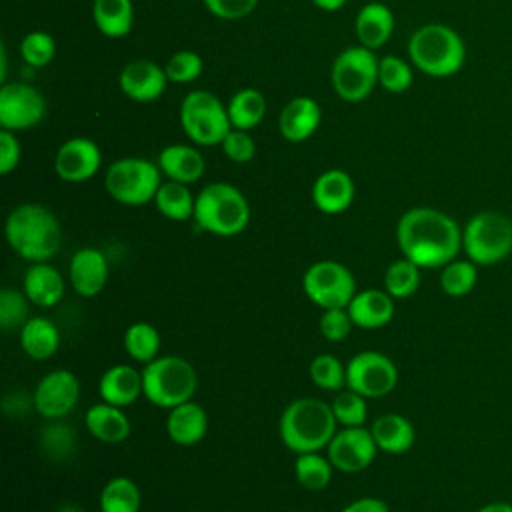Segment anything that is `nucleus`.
Returning a JSON list of instances; mask_svg holds the SVG:
<instances>
[{
    "label": "nucleus",
    "instance_id": "obj_39",
    "mask_svg": "<svg viewBox=\"0 0 512 512\" xmlns=\"http://www.w3.org/2000/svg\"><path fill=\"white\" fill-rule=\"evenodd\" d=\"M310 378L322 390H340L346 386V366L332 354H318L310 362Z\"/></svg>",
    "mask_w": 512,
    "mask_h": 512
},
{
    "label": "nucleus",
    "instance_id": "obj_17",
    "mask_svg": "<svg viewBox=\"0 0 512 512\" xmlns=\"http://www.w3.org/2000/svg\"><path fill=\"white\" fill-rule=\"evenodd\" d=\"M108 274L110 266L106 256L92 246L76 250L70 258L68 280L74 292L84 298L98 296L108 282Z\"/></svg>",
    "mask_w": 512,
    "mask_h": 512
},
{
    "label": "nucleus",
    "instance_id": "obj_4",
    "mask_svg": "<svg viewBox=\"0 0 512 512\" xmlns=\"http://www.w3.org/2000/svg\"><path fill=\"white\" fill-rule=\"evenodd\" d=\"M410 62L424 74L446 78L462 70L466 46L460 34L446 24H424L408 40Z\"/></svg>",
    "mask_w": 512,
    "mask_h": 512
},
{
    "label": "nucleus",
    "instance_id": "obj_25",
    "mask_svg": "<svg viewBox=\"0 0 512 512\" xmlns=\"http://www.w3.org/2000/svg\"><path fill=\"white\" fill-rule=\"evenodd\" d=\"M84 424L88 432L104 444H120L130 436V420L120 406L100 402L86 410Z\"/></svg>",
    "mask_w": 512,
    "mask_h": 512
},
{
    "label": "nucleus",
    "instance_id": "obj_50",
    "mask_svg": "<svg viewBox=\"0 0 512 512\" xmlns=\"http://www.w3.org/2000/svg\"><path fill=\"white\" fill-rule=\"evenodd\" d=\"M476 512H512V504L510 502H490Z\"/></svg>",
    "mask_w": 512,
    "mask_h": 512
},
{
    "label": "nucleus",
    "instance_id": "obj_19",
    "mask_svg": "<svg viewBox=\"0 0 512 512\" xmlns=\"http://www.w3.org/2000/svg\"><path fill=\"white\" fill-rule=\"evenodd\" d=\"M354 192L352 176L340 168H332L314 180L312 202L324 214H340L350 208Z\"/></svg>",
    "mask_w": 512,
    "mask_h": 512
},
{
    "label": "nucleus",
    "instance_id": "obj_20",
    "mask_svg": "<svg viewBox=\"0 0 512 512\" xmlns=\"http://www.w3.org/2000/svg\"><path fill=\"white\" fill-rule=\"evenodd\" d=\"M320 120V104L310 96H296L282 108L278 126L288 142H304L318 130Z\"/></svg>",
    "mask_w": 512,
    "mask_h": 512
},
{
    "label": "nucleus",
    "instance_id": "obj_30",
    "mask_svg": "<svg viewBox=\"0 0 512 512\" xmlns=\"http://www.w3.org/2000/svg\"><path fill=\"white\" fill-rule=\"evenodd\" d=\"M92 18L104 36L122 38L132 30V0H94Z\"/></svg>",
    "mask_w": 512,
    "mask_h": 512
},
{
    "label": "nucleus",
    "instance_id": "obj_5",
    "mask_svg": "<svg viewBox=\"0 0 512 512\" xmlns=\"http://www.w3.org/2000/svg\"><path fill=\"white\" fill-rule=\"evenodd\" d=\"M194 222L204 232L214 236H236L250 220V206L246 196L228 182H210L194 202Z\"/></svg>",
    "mask_w": 512,
    "mask_h": 512
},
{
    "label": "nucleus",
    "instance_id": "obj_18",
    "mask_svg": "<svg viewBox=\"0 0 512 512\" xmlns=\"http://www.w3.org/2000/svg\"><path fill=\"white\" fill-rule=\"evenodd\" d=\"M120 90L134 102H154L162 96L168 76L152 60H132L120 72Z\"/></svg>",
    "mask_w": 512,
    "mask_h": 512
},
{
    "label": "nucleus",
    "instance_id": "obj_48",
    "mask_svg": "<svg viewBox=\"0 0 512 512\" xmlns=\"http://www.w3.org/2000/svg\"><path fill=\"white\" fill-rule=\"evenodd\" d=\"M340 512H390V510L384 500L374 498V496H364V498H358V500L346 504Z\"/></svg>",
    "mask_w": 512,
    "mask_h": 512
},
{
    "label": "nucleus",
    "instance_id": "obj_9",
    "mask_svg": "<svg viewBox=\"0 0 512 512\" xmlns=\"http://www.w3.org/2000/svg\"><path fill=\"white\" fill-rule=\"evenodd\" d=\"M160 166L144 158H120L110 164L104 176L106 192L124 206L152 202L160 188Z\"/></svg>",
    "mask_w": 512,
    "mask_h": 512
},
{
    "label": "nucleus",
    "instance_id": "obj_47",
    "mask_svg": "<svg viewBox=\"0 0 512 512\" xmlns=\"http://www.w3.org/2000/svg\"><path fill=\"white\" fill-rule=\"evenodd\" d=\"M20 162V142L12 130H0V174H10Z\"/></svg>",
    "mask_w": 512,
    "mask_h": 512
},
{
    "label": "nucleus",
    "instance_id": "obj_31",
    "mask_svg": "<svg viewBox=\"0 0 512 512\" xmlns=\"http://www.w3.org/2000/svg\"><path fill=\"white\" fill-rule=\"evenodd\" d=\"M194 202H196V196H192V192L188 190V184H182L176 180L162 182L154 196V204L158 212L164 218L176 220V222H184L194 216Z\"/></svg>",
    "mask_w": 512,
    "mask_h": 512
},
{
    "label": "nucleus",
    "instance_id": "obj_12",
    "mask_svg": "<svg viewBox=\"0 0 512 512\" xmlns=\"http://www.w3.org/2000/svg\"><path fill=\"white\" fill-rule=\"evenodd\" d=\"M398 384L396 364L382 352L364 350L346 364V388L364 398H382Z\"/></svg>",
    "mask_w": 512,
    "mask_h": 512
},
{
    "label": "nucleus",
    "instance_id": "obj_16",
    "mask_svg": "<svg viewBox=\"0 0 512 512\" xmlns=\"http://www.w3.org/2000/svg\"><path fill=\"white\" fill-rule=\"evenodd\" d=\"M100 164L102 154L98 144L84 136L66 140L54 156V170L58 178L72 184L90 180L98 172Z\"/></svg>",
    "mask_w": 512,
    "mask_h": 512
},
{
    "label": "nucleus",
    "instance_id": "obj_3",
    "mask_svg": "<svg viewBox=\"0 0 512 512\" xmlns=\"http://www.w3.org/2000/svg\"><path fill=\"white\" fill-rule=\"evenodd\" d=\"M332 406L320 398H298L290 402L278 424L280 440L296 454L320 452L336 434Z\"/></svg>",
    "mask_w": 512,
    "mask_h": 512
},
{
    "label": "nucleus",
    "instance_id": "obj_26",
    "mask_svg": "<svg viewBox=\"0 0 512 512\" xmlns=\"http://www.w3.org/2000/svg\"><path fill=\"white\" fill-rule=\"evenodd\" d=\"M158 166L168 180L182 184H192L204 174L202 154L186 144H170L162 148L158 154Z\"/></svg>",
    "mask_w": 512,
    "mask_h": 512
},
{
    "label": "nucleus",
    "instance_id": "obj_2",
    "mask_svg": "<svg viewBox=\"0 0 512 512\" xmlns=\"http://www.w3.org/2000/svg\"><path fill=\"white\" fill-rule=\"evenodd\" d=\"M6 242L28 262H48L62 244V228L52 210L26 202L16 206L4 224Z\"/></svg>",
    "mask_w": 512,
    "mask_h": 512
},
{
    "label": "nucleus",
    "instance_id": "obj_37",
    "mask_svg": "<svg viewBox=\"0 0 512 512\" xmlns=\"http://www.w3.org/2000/svg\"><path fill=\"white\" fill-rule=\"evenodd\" d=\"M478 270L472 260H452L446 266H442L440 272V288L446 296L462 298L476 286Z\"/></svg>",
    "mask_w": 512,
    "mask_h": 512
},
{
    "label": "nucleus",
    "instance_id": "obj_40",
    "mask_svg": "<svg viewBox=\"0 0 512 512\" xmlns=\"http://www.w3.org/2000/svg\"><path fill=\"white\" fill-rule=\"evenodd\" d=\"M412 68L398 56H384L378 62V84L394 94H400L412 86Z\"/></svg>",
    "mask_w": 512,
    "mask_h": 512
},
{
    "label": "nucleus",
    "instance_id": "obj_45",
    "mask_svg": "<svg viewBox=\"0 0 512 512\" xmlns=\"http://www.w3.org/2000/svg\"><path fill=\"white\" fill-rule=\"evenodd\" d=\"M222 150L224 154L236 162V164H246L254 158L256 154V144H254V138L248 134V130H238V128H232L226 138L222 140Z\"/></svg>",
    "mask_w": 512,
    "mask_h": 512
},
{
    "label": "nucleus",
    "instance_id": "obj_38",
    "mask_svg": "<svg viewBox=\"0 0 512 512\" xmlns=\"http://www.w3.org/2000/svg\"><path fill=\"white\" fill-rule=\"evenodd\" d=\"M362 394L346 388L344 392H338L332 400V412L336 416V422L344 428L350 426H364L366 418H368V406Z\"/></svg>",
    "mask_w": 512,
    "mask_h": 512
},
{
    "label": "nucleus",
    "instance_id": "obj_21",
    "mask_svg": "<svg viewBox=\"0 0 512 512\" xmlns=\"http://www.w3.org/2000/svg\"><path fill=\"white\" fill-rule=\"evenodd\" d=\"M354 326L376 330L386 326L394 316V298L386 290L368 288L356 292L350 304L346 306Z\"/></svg>",
    "mask_w": 512,
    "mask_h": 512
},
{
    "label": "nucleus",
    "instance_id": "obj_1",
    "mask_svg": "<svg viewBox=\"0 0 512 512\" xmlns=\"http://www.w3.org/2000/svg\"><path fill=\"white\" fill-rule=\"evenodd\" d=\"M396 242L404 258L420 268H442L462 248V230L442 210L418 206L406 210L396 226Z\"/></svg>",
    "mask_w": 512,
    "mask_h": 512
},
{
    "label": "nucleus",
    "instance_id": "obj_32",
    "mask_svg": "<svg viewBox=\"0 0 512 512\" xmlns=\"http://www.w3.org/2000/svg\"><path fill=\"white\" fill-rule=\"evenodd\" d=\"M142 494L128 476L108 480L100 492V512H140Z\"/></svg>",
    "mask_w": 512,
    "mask_h": 512
},
{
    "label": "nucleus",
    "instance_id": "obj_42",
    "mask_svg": "<svg viewBox=\"0 0 512 512\" xmlns=\"http://www.w3.org/2000/svg\"><path fill=\"white\" fill-rule=\"evenodd\" d=\"M28 296L14 288L0 290V326L4 332L22 328L28 320Z\"/></svg>",
    "mask_w": 512,
    "mask_h": 512
},
{
    "label": "nucleus",
    "instance_id": "obj_34",
    "mask_svg": "<svg viewBox=\"0 0 512 512\" xmlns=\"http://www.w3.org/2000/svg\"><path fill=\"white\" fill-rule=\"evenodd\" d=\"M124 350L144 366L160 356V332L148 322H134L124 332Z\"/></svg>",
    "mask_w": 512,
    "mask_h": 512
},
{
    "label": "nucleus",
    "instance_id": "obj_28",
    "mask_svg": "<svg viewBox=\"0 0 512 512\" xmlns=\"http://www.w3.org/2000/svg\"><path fill=\"white\" fill-rule=\"evenodd\" d=\"M370 432L376 440L378 450H382L386 454H402V452L410 450L416 440V430H414L412 422L400 414L378 416L372 422Z\"/></svg>",
    "mask_w": 512,
    "mask_h": 512
},
{
    "label": "nucleus",
    "instance_id": "obj_36",
    "mask_svg": "<svg viewBox=\"0 0 512 512\" xmlns=\"http://www.w3.org/2000/svg\"><path fill=\"white\" fill-rule=\"evenodd\" d=\"M420 270V266H416L412 260L404 256L394 260L384 272V290L394 300L410 298L420 286Z\"/></svg>",
    "mask_w": 512,
    "mask_h": 512
},
{
    "label": "nucleus",
    "instance_id": "obj_33",
    "mask_svg": "<svg viewBox=\"0 0 512 512\" xmlns=\"http://www.w3.org/2000/svg\"><path fill=\"white\" fill-rule=\"evenodd\" d=\"M226 108H228L232 128L250 130L262 122L266 114V100L262 92L254 88H244L230 98Z\"/></svg>",
    "mask_w": 512,
    "mask_h": 512
},
{
    "label": "nucleus",
    "instance_id": "obj_51",
    "mask_svg": "<svg viewBox=\"0 0 512 512\" xmlns=\"http://www.w3.org/2000/svg\"><path fill=\"white\" fill-rule=\"evenodd\" d=\"M196 512H202V510H196Z\"/></svg>",
    "mask_w": 512,
    "mask_h": 512
},
{
    "label": "nucleus",
    "instance_id": "obj_14",
    "mask_svg": "<svg viewBox=\"0 0 512 512\" xmlns=\"http://www.w3.org/2000/svg\"><path fill=\"white\" fill-rule=\"evenodd\" d=\"M378 446L372 432L364 426L338 430L326 446V456L338 472L354 474L366 470L376 458Z\"/></svg>",
    "mask_w": 512,
    "mask_h": 512
},
{
    "label": "nucleus",
    "instance_id": "obj_15",
    "mask_svg": "<svg viewBox=\"0 0 512 512\" xmlns=\"http://www.w3.org/2000/svg\"><path fill=\"white\" fill-rule=\"evenodd\" d=\"M80 400V380L74 372L58 368L48 372L36 386L32 402L40 416L58 420L70 414Z\"/></svg>",
    "mask_w": 512,
    "mask_h": 512
},
{
    "label": "nucleus",
    "instance_id": "obj_43",
    "mask_svg": "<svg viewBox=\"0 0 512 512\" xmlns=\"http://www.w3.org/2000/svg\"><path fill=\"white\" fill-rule=\"evenodd\" d=\"M168 82L188 84L202 74V58L192 50H178L164 64Z\"/></svg>",
    "mask_w": 512,
    "mask_h": 512
},
{
    "label": "nucleus",
    "instance_id": "obj_22",
    "mask_svg": "<svg viewBox=\"0 0 512 512\" xmlns=\"http://www.w3.org/2000/svg\"><path fill=\"white\" fill-rule=\"evenodd\" d=\"M208 432V414L206 410L188 400L170 408L166 418V434L178 446H194Z\"/></svg>",
    "mask_w": 512,
    "mask_h": 512
},
{
    "label": "nucleus",
    "instance_id": "obj_7",
    "mask_svg": "<svg viewBox=\"0 0 512 512\" xmlns=\"http://www.w3.org/2000/svg\"><path fill=\"white\" fill-rule=\"evenodd\" d=\"M462 248L476 266H494L512 252V220L496 210L474 214L462 230Z\"/></svg>",
    "mask_w": 512,
    "mask_h": 512
},
{
    "label": "nucleus",
    "instance_id": "obj_27",
    "mask_svg": "<svg viewBox=\"0 0 512 512\" xmlns=\"http://www.w3.org/2000/svg\"><path fill=\"white\" fill-rule=\"evenodd\" d=\"M394 30V14L380 2H370L356 16V36L362 46L374 50L388 42Z\"/></svg>",
    "mask_w": 512,
    "mask_h": 512
},
{
    "label": "nucleus",
    "instance_id": "obj_13",
    "mask_svg": "<svg viewBox=\"0 0 512 512\" xmlns=\"http://www.w3.org/2000/svg\"><path fill=\"white\" fill-rule=\"evenodd\" d=\"M46 116L42 92L26 82H6L0 88V124L18 132L34 128Z\"/></svg>",
    "mask_w": 512,
    "mask_h": 512
},
{
    "label": "nucleus",
    "instance_id": "obj_49",
    "mask_svg": "<svg viewBox=\"0 0 512 512\" xmlns=\"http://www.w3.org/2000/svg\"><path fill=\"white\" fill-rule=\"evenodd\" d=\"M320 10H326V12H334V10H340L348 0H312Z\"/></svg>",
    "mask_w": 512,
    "mask_h": 512
},
{
    "label": "nucleus",
    "instance_id": "obj_29",
    "mask_svg": "<svg viewBox=\"0 0 512 512\" xmlns=\"http://www.w3.org/2000/svg\"><path fill=\"white\" fill-rule=\"evenodd\" d=\"M20 346L32 360H48L60 346L58 326L44 316L28 318L20 328Z\"/></svg>",
    "mask_w": 512,
    "mask_h": 512
},
{
    "label": "nucleus",
    "instance_id": "obj_11",
    "mask_svg": "<svg viewBox=\"0 0 512 512\" xmlns=\"http://www.w3.org/2000/svg\"><path fill=\"white\" fill-rule=\"evenodd\" d=\"M302 288L310 302L328 308H346L356 294L354 274L336 260H318L302 276Z\"/></svg>",
    "mask_w": 512,
    "mask_h": 512
},
{
    "label": "nucleus",
    "instance_id": "obj_6",
    "mask_svg": "<svg viewBox=\"0 0 512 512\" xmlns=\"http://www.w3.org/2000/svg\"><path fill=\"white\" fill-rule=\"evenodd\" d=\"M198 388L194 366L174 354L158 356L142 368V390L148 402L158 408H174L192 400Z\"/></svg>",
    "mask_w": 512,
    "mask_h": 512
},
{
    "label": "nucleus",
    "instance_id": "obj_10",
    "mask_svg": "<svg viewBox=\"0 0 512 512\" xmlns=\"http://www.w3.org/2000/svg\"><path fill=\"white\" fill-rule=\"evenodd\" d=\"M378 58L366 46L344 48L330 70L334 92L344 102H362L378 84Z\"/></svg>",
    "mask_w": 512,
    "mask_h": 512
},
{
    "label": "nucleus",
    "instance_id": "obj_35",
    "mask_svg": "<svg viewBox=\"0 0 512 512\" xmlns=\"http://www.w3.org/2000/svg\"><path fill=\"white\" fill-rule=\"evenodd\" d=\"M332 462L328 456H320V452H304L296 456L294 474L302 488L310 492L324 490L332 480Z\"/></svg>",
    "mask_w": 512,
    "mask_h": 512
},
{
    "label": "nucleus",
    "instance_id": "obj_46",
    "mask_svg": "<svg viewBox=\"0 0 512 512\" xmlns=\"http://www.w3.org/2000/svg\"><path fill=\"white\" fill-rule=\"evenodd\" d=\"M204 6L222 20H240L244 16H248L258 0H202Z\"/></svg>",
    "mask_w": 512,
    "mask_h": 512
},
{
    "label": "nucleus",
    "instance_id": "obj_41",
    "mask_svg": "<svg viewBox=\"0 0 512 512\" xmlns=\"http://www.w3.org/2000/svg\"><path fill=\"white\" fill-rule=\"evenodd\" d=\"M20 54H22V60L32 68L48 66L56 54L54 38L42 30L28 32L20 42Z\"/></svg>",
    "mask_w": 512,
    "mask_h": 512
},
{
    "label": "nucleus",
    "instance_id": "obj_24",
    "mask_svg": "<svg viewBox=\"0 0 512 512\" xmlns=\"http://www.w3.org/2000/svg\"><path fill=\"white\" fill-rule=\"evenodd\" d=\"M66 292V284L62 274L46 264V262H32L24 274V294L34 306L52 308L56 306Z\"/></svg>",
    "mask_w": 512,
    "mask_h": 512
},
{
    "label": "nucleus",
    "instance_id": "obj_44",
    "mask_svg": "<svg viewBox=\"0 0 512 512\" xmlns=\"http://www.w3.org/2000/svg\"><path fill=\"white\" fill-rule=\"evenodd\" d=\"M352 326L354 322L346 308H328L322 312L318 322L320 334L330 342H342L350 334Z\"/></svg>",
    "mask_w": 512,
    "mask_h": 512
},
{
    "label": "nucleus",
    "instance_id": "obj_8",
    "mask_svg": "<svg viewBox=\"0 0 512 512\" xmlns=\"http://www.w3.org/2000/svg\"><path fill=\"white\" fill-rule=\"evenodd\" d=\"M180 124L186 136L202 146L222 144L232 130L228 108L208 90H192L180 106Z\"/></svg>",
    "mask_w": 512,
    "mask_h": 512
},
{
    "label": "nucleus",
    "instance_id": "obj_23",
    "mask_svg": "<svg viewBox=\"0 0 512 512\" xmlns=\"http://www.w3.org/2000/svg\"><path fill=\"white\" fill-rule=\"evenodd\" d=\"M98 392L102 402L114 404V406H130L138 400V396L144 394L142 390V370L128 364H116L108 368L98 382Z\"/></svg>",
    "mask_w": 512,
    "mask_h": 512
}]
</instances>
